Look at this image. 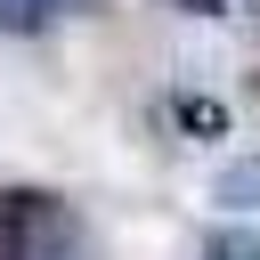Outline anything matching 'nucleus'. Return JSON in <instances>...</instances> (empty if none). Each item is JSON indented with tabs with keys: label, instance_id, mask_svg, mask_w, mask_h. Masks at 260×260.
Returning a JSON list of instances; mask_svg holds the SVG:
<instances>
[{
	"label": "nucleus",
	"instance_id": "1",
	"mask_svg": "<svg viewBox=\"0 0 260 260\" xmlns=\"http://www.w3.org/2000/svg\"><path fill=\"white\" fill-rule=\"evenodd\" d=\"M65 0H0V24H49Z\"/></svg>",
	"mask_w": 260,
	"mask_h": 260
},
{
	"label": "nucleus",
	"instance_id": "2",
	"mask_svg": "<svg viewBox=\"0 0 260 260\" xmlns=\"http://www.w3.org/2000/svg\"><path fill=\"white\" fill-rule=\"evenodd\" d=\"M203 260H260V236L228 228V236H211V252H203Z\"/></svg>",
	"mask_w": 260,
	"mask_h": 260
},
{
	"label": "nucleus",
	"instance_id": "3",
	"mask_svg": "<svg viewBox=\"0 0 260 260\" xmlns=\"http://www.w3.org/2000/svg\"><path fill=\"white\" fill-rule=\"evenodd\" d=\"M179 8H219V0H179Z\"/></svg>",
	"mask_w": 260,
	"mask_h": 260
}]
</instances>
